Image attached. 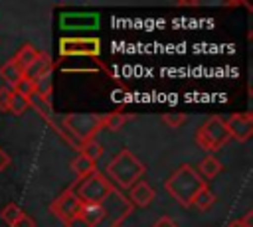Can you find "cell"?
Wrapping results in <instances>:
<instances>
[{"mask_svg": "<svg viewBox=\"0 0 253 227\" xmlns=\"http://www.w3.org/2000/svg\"><path fill=\"white\" fill-rule=\"evenodd\" d=\"M130 211V201L119 189H113L103 203H83L79 215L67 227H119Z\"/></svg>", "mask_w": 253, "mask_h": 227, "instance_id": "1", "label": "cell"}, {"mask_svg": "<svg viewBox=\"0 0 253 227\" xmlns=\"http://www.w3.org/2000/svg\"><path fill=\"white\" fill-rule=\"evenodd\" d=\"M164 188L170 197H174L182 207H190L196 193L206 188V182L202 176L190 166V164H180L164 182Z\"/></svg>", "mask_w": 253, "mask_h": 227, "instance_id": "2", "label": "cell"}, {"mask_svg": "<svg viewBox=\"0 0 253 227\" xmlns=\"http://www.w3.org/2000/svg\"><path fill=\"white\" fill-rule=\"evenodd\" d=\"M105 172L121 189H130L138 180H142L146 166L136 158V154L125 148L107 164Z\"/></svg>", "mask_w": 253, "mask_h": 227, "instance_id": "3", "label": "cell"}, {"mask_svg": "<svg viewBox=\"0 0 253 227\" xmlns=\"http://www.w3.org/2000/svg\"><path fill=\"white\" fill-rule=\"evenodd\" d=\"M71 189L79 197L81 203H103L115 188H113V184L109 182V178L105 174H99L95 170V172L87 174L85 178H79L71 186Z\"/></svg>", "mask_w": 253, "mask_h": 227, "instance_id": "4", "label": "cell"}, {"mask_svg": "<svg viewBox=\"0 0 253 227\" xmlns=\"http://www.w3.org/2000/svg\"><path fill=\"white\" fill-rule=\"evenodd\" d=\"M229 140V132L225 128V120L217 114L210 116L198 130H196V142L206 152H217L221 150Z\"/></svg>", "mask_w": 253, "mask_h": 227, "instance_id": "5", "label": "cell"}, {"mask_svg": "<svg viewBox=\"0 0 253 227\" xmlns=\"http://www.w3.org/2000/svg\"><path fill=\"white\" fill-rule=\"evenodd\" d=\"M61 124L79 140L97 138V132L103 128V114L95 113H71L61 118Z\"/></svg>", "mask_w": 253, "mask_h": 227, "instance_id": "6", "label": "cell"}, {"mask_svg": "<svg viewBox=\"0 0 253 227\" xmlns=\"http://www.w3.org/2000/svg\"><path fill=\"white\" fill-rule=\"evenodd\" d=\"M81 201H79V197L73 193V189L69 188V189H65L63 193H59L53 201H51V205H49V211L59 219V221H63L65 225L69 223V221H73L77 215H79V209H81Z\"/></svg>", "mask_w": 253, "mask_h": 227, "instance_id": "7", "label": "cell"}, {"mask_svg": "<svg viewBox=\"0 0 253 227\" xmlns=\"http://www.w3.org/2000/svg\"><path fill=\"white\" fill-rule=\"evenodd\" d=\"M101 41L97 38H63L59 41L61 55H99Z\"/></svg>", "mask_w": 253, "mask_h": 227, "instance_id": "8", "label": "cell"}, {"mask_svg": "<svg viewBox=\"0 0 253 227\" xmlns=\"http://www.w3.org/2000/svg\"><path fill=\"white\" fill-rule=\"evenodd\" d=\"M225 128L229 138L237 142H247L253 136V114L251 113H235L225 120Z\"/></svg>", "mask_w": 253, "mask_h": 227, "instance_id": "9", "label": "cell"}, {"mask_svg": "<svg viewBox=\"0 0 253 227\" xmlns=\"http://www.w3.org/2000/svg\"><path fill=\"white\" fill-rule=\"evenodd\" d=\"M154 199V189L148 182L144 180H138L130 189H128V201L130 205H136V207H146L150 201Z\"/></svg>", "mask_w": 253, "mask_h": 227, "instance_id": "10", "label": "cell"}, {"mask_svg": "<svg viewBox=\"0 0 253 227\" xmlns=\"http://www.w3.org/2000/svg\"><path fill=\"white\" fill-rule=\"evenodd\" d=\"M53 69V63H51V57L47 55V53H38V57L32 61V65H28L26 69H24V77H28V79H36V77H40L42 73H47V71H51Z\"/></svg>", "mask_w": 253, "mask_h": 227, "instance_id": "11", "label": "cell"}, {"mask_svg": "<svg viewBox=\"0 0 253 227\" xmlns=\"http://www.w3.org/2000/svg\"><path fill=\"white\" fill-rule=\"evenodd\" d=\"M0 77L8 83V89H10V87L14 89V87H16V83L24 77V71L20 69V65H18L14 59H10V61H6V63L0 67Z\"/></svg>", "mask_w": 253, "mask_h": 227, "instance_id": "12", "label": "cell"}, {"mask_svg": "<svg viewBox=\"0 0 253 227\" xmlns=\"http://www.w3.org/2000/svg\"><path fill=\"white\" fill-rule=\"evenodd\" d=\"M221 162L215 158V156H206L202 162H200V168H198V174L202 176V180L206 182V180H213L219 172H221Z\"/></svg>", "mask_w": 253, "mask_h": 227, "instance_id": "13", "label": "cell"}, {"mask_svg": "<svg viewBox=\"0 0 253 227\" xmlns=\"http://www.w3.org/2000/svg\"><path fill=\"white\" fill-rule=\"evenodd\" d=\"M28 107H32L34 111H38L43 118H49L51 120V103H49V99H45V97H42V95H38L36 91L28 97Z\"/></svg>", "mask_w": 253, "mask_h": 227, "instance_id": "14", "label": "cell"}, {"mask_svg": "<svg viewBox=\"0 0 253 227\" xmlns=\"http://www.w3.org/2000/svg\"><path fill=\"white\" fill-rule=\"evenodd\" d=\"M71 170H73V174H75L77 180H79V178H85L87 174L95 172L97 168H95V162H93V160L85 158L83 154H77V156L71 160Z\"/></svg>", "mask_w": 253, "mask_h": 227, "instance_id": "15", "label": "cell"}, {"mask_svg": "<svg viewBox=\"0 0 253 227\" xmlns=\"http://www.w3.org/2000/svg\"><path fill=\"white\" fill-rule=\"evenodd\" d=\"M132 116L130 114H123V113H111V114H103V128L111 130V132H117L121 130Z\"/></svg>", "mask_w": 253, "mask_h": 227, "instance_id": "16", "label": "cell"}, {"mask_svg": "<svg viewBox=\"0 0 253 227\" xmlns=\"http://www.w3.org/2000/svg\"><path fill=\"white\" fill-rule=\"evenodd\" d=\"M79 154H83L85 158L97 162V160L101 158V154H103V146H101V142H99L97 138H89V140H83V142H81Z\"/></svg>", "mask_w": 253, "mask_h": 227, "instance_id": "17", "label": "cell"}, {"mask_svg": "<svg viewBox=\"0 0 253 227\" xmlns=\"http://www.w3.org/2000/svg\"><path fill=\"white\" fill-rule=\"evenodd\" d=\"M213 203H215V195H213V191H211L208 186H206L204 189H200V191L196 193L194 201H192V205H194V207H198L200 211H208Z\"/></svg>", "mask_w": 253, "mask_h": 227, "instance_id": "18", "label": "cell"}, {"mask_svg": "<svg viewBox=\"0 0 253 227\" xmlns=\"http://www.w3.org/2000/svg\"><path fill=\"white\" fill-rule=\"evenodd\" d=\"M38 53H40V51H38L34 45H30V43H28V45H24V47H22V49L16 53L14 61H16V63L20 65V69L24 71L28 65H32V61L38 57Z\"/></svg>", "mask_w": 253, "mask_h": 227, "instance_id": "19", "label": "cell"}, {"mask_svg": "<svg viewBox=\"0 0 253 227\" xmlns=\"http://www.w3.org/2000/svg\"><path fill=\"white\" fill-rule=\"evenodd\" d=\"M34 91H36L38 95L49 99V95H51V71L42 73L40 77L34 79Z\"/></svg>", "mask_w": 253, "mask_h": 227, "instance_id": "20", "label": "cell"}, {"mask_svg": "<svg viewBox=\"0 0 253 227\" xmlns=\"http://www.w3.org/2000/svg\"><path fill=\"white\" fill-rule=\"evenodd\" d=\"M26 111H28V99L12 91V97H10V107H8V113H12V114L20 116V114H24Z\"/></svg>", "mask_w": 253, "mask_h": 227, "instance_id": "21", "label": "cell"}, {"mask_svg": "<svg viewBox=\"0 0 253 227\" xmlns=\"http://www.w3.org/2000/svg\"><path fill=\"white\" fill-rule=\"evenodd\" d=\"M22 213H24V211H22L20 205H16V203H6L0 215H2V221H6L8 225H14V223L20 219Z\"/></svg>", "mask_w": 253, "mask_h": 227, "instance_id": "22", "label": "cell"}, {"mask_svg": "<svg viewBox=\"0 0 253 227\" xmlns=\"http://www.w3.org/2000/svg\"><path fill=\"white\" fill-rule=\"evenodd\" d=\"M14 93H18V95H22V97H26V99H28V97L34 93V81H32V79H28V77H22V79L16 83Z\"/></svg>", "mask_w": 253, "mask_h": 227, "instance_id": "23", "label": "cell"}, {"mask_svg": "<svg viewBox=\"0 0 253 227\" xmlns=\"http://www.w3.org/2000/svg\"><path fill=\"white\" fill-rule=\"evenodd\" d=\"M162 120H164V124L166 126H170V128H178V126H182L184 124V120H186V114H182V113H170V114H162Z\"/></svg>", "mask_w": 253, "mask_h": 227, "instance_id": "24", "label": "cell"}, {"mask_svg": "<svg viewBox=\"0 0 253 227\" xmlns=\"http://www.w3.org/2000/svg\"><path fill=\"white\" fill-rule=\"evenodd\" d=\"M10 97H12V89H8V87H2L0 89V111H8V107H10Z\"/></svg>", "mask_w": 253, "mask_h": 227, "instance_id": "25", "label": "cell"}, {"mask_svg": "<svg viewBox=\"0 0 253 227\" xmlns=\"http://www.w3.org/2000/svg\"><path fill=\"white\" fill-rule=\"evenodd\" d=\"M150 227H178V223L172 219V217H168V215H162V217H158Z\"/></svg>", "mask_w": 253, "mask_h": 227, "instance_id": "26", "label": "cell"}, {"mask_svg": "<svg viewBox=\"0 0 253 227\" xmlns=\"http://www.w3.org/2000/svg\"><path fill=\"white\" fill-rule=\"evenodd\" d=\"M12 227H36V221H34L28 213H22V215H20V219H18Z\"/></svg>", "mask_w": 253, "mask_h": 227, "instance_id": "27", "label": "cell"}, {"mask_svg": "<svg viewBox=\"0 0 253 227\" xmlns=\"http://www.w3.org/2000/svg\"><path fill=\"white\" fill-rule=\"evenodd\" d=\"M241 223L245 227H253V209H247V213L241 217Z\"/></svg>", "mask_w": 253, "mask_h": 227, "instance_id": "28", "label": "cell"}, {"mask_svg": "<svg viewBox=\"0 0 253 227\" xmlns=\"http://www.w3.org/2000/svg\"><path fill=\"white\" fill-rule=\"evenodd\" d=\"M8 166H10V156H8L4 150H0V172L6 170Z\"/></svg>", "mask_w": 253, "mask_h": 227, "instance_id": "29", "label": "cell"}, {"mask_svg": "<svg viewBox=\"0 0 253 227\" xmlns=\"http://www.w3.org/2000/svg\"><path fill=\"white\" fill-rule=\"evenodd\" d=\"M227 227H245V225L241 223V219H231V221L227 223Z\"/></svg>", "mask_w": 253, "mask_h": 227, "instance_id": "30", "label": "cell"}, {"mask_svg": "<svg viewBox=\"0 0 253 227\" xmlns=\"http://www.w3.org/2000/svg\"><path fill=\"white\" fill-rule=\"evenodd\" d=\"M119 227H123V225H119Z\"/></svg>", "mask_w": 253, "mask_h": 227, "instance_id": "31", "label": "cell"}]
</instances>
